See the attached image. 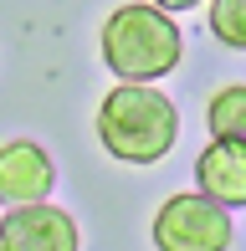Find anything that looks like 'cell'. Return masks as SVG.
I'll return each instance as SVG.
<instances>
[{
    "label": "cell",
    "instance_id": "obj_1",
    "mask_svg": "<svg viewBox=\"0 0 246 251\" xmlns=\"http://www.w3.org/2000/svg\"><path fill=\"white\" fill-rule=\"evenodd\" d=\"M180 139V113L149 82H118L98 102V144L123 164H154Z\"/></svg>",
    "mask_w": 246,
    "mask_h": 251
},
{
    "label": "cell",
    "instance_id": "obj_2",
    "mask_svg": "<svg viewBox=\"0 0 246 251\" xmlns=\"http://www.w3.org/2000/svg\"><path fill=\"white\" fill-rule=\"evenodd\" d=\"M180 51H185L180 26L154 0L118 5L103 21V62L118 82H159L180 67Z\"/></svg>",
    "mask_w": 246,
    "mask_h": 251
},
{
    "label": "cell",
    "instance_id": "obj_3",
    "mask_svg": "<svg viewBox=\"0 0 246 251\" xmlns=\"http://www.w3.org/2000/svg\"><path fill=\"white\" fill-rule=\"evenodd\" d=\"M231 215L205 190L195 195H170L154 215V246L159 251H226L231 246Z\"/></svg>",
    "mask_w": 246,
    "mask_h": 251
},
{
    "label": "cell",
    "instance_id": "obj_4",
    "mask_svg": "<svg viewBox=\"0 0 246 251\" xmlns=\"http://www.w3.org/2000/svg\"><path fill=\"white\" fill-rule=\"evenodd\" d=\"M82 231L67 210L47 200H16V210L0 221V251H77Z\"/></svg>",
    "mask_w": 246,
    "mask_h": 251
},
{
    "label": "cell",
    "instance_id": "obj_5",
    "mask_svg": "<svg viewBox=\"0 0 246 251\" xmlns=\"http://www.w3.org/2000/svg\"><path fill=\"white\" fill-rule=\"evenodd\" d=\"M51 185H57V169H51V154L31 139L0 144V200H47Z\"/></svg>",
    "mask_w": 246,
    "mask_h": 251
},
{
    "label": "cell",
    "instance_id": "obj_6",
    "mask_svg": "<svg viewBox=\"0 0 246 251\" xmlns=\"http://www.w3.org/2000/svg\"><path fill=\"white\" fill-rule=\"evenodd\" d=\"M195 179L210 200L221 205H246V144L210 139L195 159Z\"/></svg>",
    "mask_w": 246,
    "mask_h": 251
},
{
    "label": "cell",
    "instance_id": "obj_7",
    "mask_svg": "<svg viewBox=\"0 0 246 251\" xmlns=\"http://www.w3.org/2000/svg\"><path fill=\"white\" fill-rule=\"evenodd\" d=\"M205 123H210V139L246 144V82L221 87V93L205 102Z\"/></svg>",
    "mask_w": 246,
    "mask_h": 251
},
{
    "label": "cell",
    "instance_id": "obj_8",
    "mask_svg": "<svg viewBox=\"0 0 246 251\" xmlns=\"http://www.w3.org/2000/svg\"><path fill=\"white\" fill-rule=\"evenodd\" d=\"M210 31L221 47L246 51V0H210Z\"/></svg>",
    "mask_w": 246,
    "mask_h": 251
},
{
    "label": "cell",
    "instance_id": "obj_9",
    "mask_svg": "<svg viewBox=\"0 0 246 251\" xmlns=\"http://www.w3.org/2000/svg\"><path fill=\"white\" fill-rule=\"evenodd\" d=\"M154 5H164V10H170V16H174V10H195L200 0H154Z\"/></svg>",
    "mask_w": 246,
    "mask_h": 251
}]
</instances>
